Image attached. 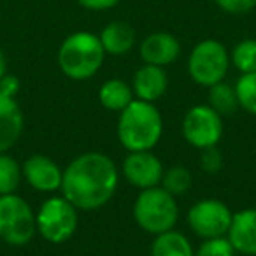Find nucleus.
Instances as JSON below:
<instances>
[{
    "label": "nucleus",
    "mask_w": 256,
    "mask_h": 256,
    "mask_svg": "<svg viewBox=\"0 0 256 256\" xmlns=\"http://www.w3.org/2000/svg\"><path fill=\"white\" fill-rule=\"evenodd\" d=\"M181 132L186 142L198 151L218 146L224 132L223 116L218 114L209 104L193 106L182 118Z\"/></svg>",
    "instance_id": "obj_8"
},
{
    "label": "nucleus",
    "mask_w": 256,
    "mask_h": 256,
    "mask_svg": "<svg viewBox=\"0 0 256 256\" xmlns=\"http://www.w3.org/2000/svg\"><path fill=\"white\" fill-rule=\"evenodd\" d=\"M23 179L22 165L9 153H0V195H11L20 188Z\"/></svg>",
    "instance_id": "obj_20"
},
{
    "label": "nucleus",
    "mask_w": 256,
    "mask_h": 256,
    "mask_svg": "<svg viewBox=\"0 0 256 256\" xmlns=\"http://www.w3.org/2000/svg\"><path fill=\"white\" fill-rule=\"evenodd\" d=\"M25 128V118L16 98L0 92V153L16 146Z\"/></svg>",
    "instance_id": "obj_15"
},
{
    "label": "nucleus",
    "mask_w": 256,
    "mask_h": 256,
    "mask_svg": "<svg viewBox=\"0 0 256 256\" xmlns=\"http://www.w3.org/2000/svg\"><path fill=\"white\" fill-rule=\"evenodd\" d=\"M234 212L220 198H202L188 209L186 221L196 237L202 240L214 237H224L232 223Z\"/></svg>",
    "instance_id": "obj_9"
},
{
    "label": "nucleus",
    "mask_w": 256,
    "mask_h": 256,
    "mask_svg": "<svg viewBox=\"0 0 256 256\" xmlns=\"http://www.w3.org/2000/svg\"><path fill=\"white\" fill-rule=\"evenodd\" d=\"M200 167L209 176H216L223 168V154L218 150V146L206 148L200 151Z\"/></svg>",
    "instance_id": "obj_25"
},
{
    "label": "nucleus",
    "mask_w": 256,
    "mask_h": 256,
    "mask_svg": "<svg viewBox=\"0 0 256 256\" xmlns=\"http://www.w3.org/2000/svg\"><path fill=\"white\" fill-rule=\"evenodd\" d=\"M214 4L226 14L240 16L248 14L256 8V0H214Z\"/></svg>",
    "instance_id": "obj_26"
},
{
    "label": "nucleus",
    "mask_w": 256,
    "mask_h": 256,
    "mask_svg": "<svg viewBox=\"0 0 256 256\" xmlns=\"http://www.w3.org/2000/svg\"><path fill=\"white\" fill-rule=\"evenodd\" d=\"M106 56L100 37L93 32L79 30L62 40L56 62L65 78L72 81H86L98 74Z\"/></svg>",
    "instance_id": "obj_3"
},
{
    "label": "nucleus",
    "mask_w": 256,
    "mask_h": 256,
    "mask_svg": "<svg viewBox=\"0 0 256 256\" xmlns=\"http://www.w3.org/2000/svg\"><path fill=\"white\" fill-rule=\"evenodd\" d=\"M20 88H22V82H20V79L14 74H9L8 72L4 78L0 79V92L4 93V95L11 96V98H16Z\"/></svg>",
    "instance_id": "obj_28"
},
{
    "label": "nucleus",
    "mask_w": 256,
    "mask_h": 256,
    "mask_svg": "<svg viewBox=\"0 0 256 256\" xmlns=\"http://www.w3.org/2000/svg\"><path fill=\"white\" fill-rule=\"evenodd\" d=\"M76 2L82 9H86V11L98 12V11H107V9L116 8L121 0H76Z\"/></svg>",
    "instance_id": "obj_27"
},
{
    "label": "nucleus",
    "mask_w": 256,
    "mask_h": 256,
    "mask_svg": "<svg viewBox=\"0 0 256 256\" xmlns=\"http://www.w3.org/2000/svg\"><path fill=\"white\" fill-rule=\"evenodd\" d=\"M37 234L50 244H64L76 234L79 224L78 209L64 195L50 196L36 212Z\"/></svg>",
    "instance_id": "obj_7"
},
{
    "label": "nucleus",
    "mask_w": 256,
    "mask_h": 256,
    "mask_svg": "<svg viewBox=\"0 0 256 256\" xmlns=\"http://www.w3.org/2000/svg\"><path fill=\"white\" fill-rule=\"evenodd\" d=\"M230 65V51L218 39L200 40L188 54L190 78L204 88L224 81Z\"/></svg>",
    "instance_id": "obj_6"
},
{
    "label": "nucleus",
    "mask_w": 256,
    "mask_h": 256,
    "mask_svg": "<svg viewBox=\"0 0 256 256\" xmlns=\"http://www.w3.org/2000/svg\"><path fill=\"white\" fill-rule=\"evenodd\" d=\"M168 76L164 67L142 64L132 78V90L136 98L154 104L167 93Z\"/></svg>",
    "instance_id": "obj_13"
},
{
    "label": "nucleus",
    "mask_w": 256,
    "mask_h": 256,
    "mask_svg": "<svg viewBox=\"0 0 256 256\" xmlns=\"http://www.w3.org/2000/svg\"><path fill=\"white\" fill-rule=\"evenodd\" d=\"M120 170L110 156L88 151L76 156L64 168L62 195L78 210H96L116 195Z\"/></svg>",
    "instance_id": "obj_1"
},
{
    "label": "nucleus",
    "mask_w": 256,
    "mask_h": 256,
    "mask_svg": "<svg viewBox=\"0 0 256 256\" xmlns=\"http://www.w3.org/2000/svg\"><path fill=\"white\" fill-rule=\"evenodd\" d=\"M37 234L36 212L18 193L0 195V240L12 248L30 244Z\"/></svg>",
    "instance_id": "obj_5"
},
{
    "label": "nucleus",
    "mask_w": 256,
    "mask_h": 256,
    "mask_svg": "<svg viewBox=\"0 0 256 256\" xmlns=\"http://www.w3.org/2000/svg\"><path fill=\"white\" fill-rule=\"evenodd\" d=\"M237 251L234 249L228 237H214L206 238L202 244L195 249V256H235Z\"/></svg>",
    "instance_id": "obj_24"
},
{
    "label": "nucleus",
    "mask_w": 256,
    "mask_h": 256,
    "mask_svg": "<svg viewBox=\"0 0 256 256\" xmlns=\"http://www.w3.org/2000/svg\"><path fill=\"white\" fill-rule=\"evenodd\" d=\"M139 56L142 64L165 68L181 56V42L170 32H153L140 40Z\"/></svg>",
    "instance_id": "obj_12"
},
{
    "label": "nucleus",
    "mask_w": 256,
    "mask_h": 256,
    "mask_svg": "<svg viewBox=\"0 0 256 256\" xmlns=\"http://www.w3.org/2000/svg\"><path fill=\"white\" fill-rule=\"evenodd\" d=\"M164 172V164L153 151H130L121 164V176L139 192L160 186Z\"/></svg>",
    "instance_id": "obj_10"
},
{
    "label": "nucleus",
    "mask_w": 256,
    "mask_h": 256,
    "mask_svg": "<svg viewBox=\"0 0 256 256\" xmlns=\"http://www.w3.org/2000/svg\"><path fill=\"white\" fill-rule=\"evenodd\" d=\"M150 256H195V249L184 234L172 228L160 235H154Z\"/></svg>",
    "instance_id": "obj_18"
},
{
    "label": "nucleus",
    "mask_w": 256,
    "mask_h": 256,
    "mask_svg": "<svg viewBox=\"0 0 256 256\" xmlns=\"http://www.w3.org/2000/svg\"><path fill=\"white\" fill-rule=\"evenodd\" d=\"M98 100L107 110L121 112L128 104L136 100V95H134L132 84H128L120 78H112L102 82L98 90Z\"/></svg>",
    "instance_id": "obj_17"
},
{
    "label": "nucleus",
    "mask_w": 256,
    "mask_h": 256,
    "mask_svg": "<svg viewBox=\"0 0 256 256\" xmlns=\"http://www.w3.org/2000/svg\"><path fill=\"white\" fill-rule=\"evenodd\" d=\"M98 37L106 54H110V56H123V54L130 53L137 42L136 30L126 22L107 23Z\"/></svg>",
    "instance_id": "obj_16"
},
{
    "label": "nucleus",
    "mask_w": 256,
    "mask_h": 256,
    "mask_svg": "<svg viewBox=\"0 0 256 256\" xmlns=\"http://www.w3.org/2000/svg\"><path fill=\"white\" fill-rule=\"evenodd\" d=\"M193 184V176L190 168L182 167V165H174L170 168H165L164 178H162L160 186L165 188L168 193L174 196L184 195Z\"/></svg>",
    "instance_id": "obj_22"
},
{
    "label": "nucleus",
    "mask_w": 256,
    "mask_h": 256,
    "mask_svg": "<svg viewBox=\"0 0 256 256\" xmlns=\"http://www.w3.org/2000/svg\"><path fill=\"white\" fill-rule=\"evenodd\" d=\"M234 86L235 93H237L238 107L256 116V72L240 74V78Z\"/></svg>",
    "instance_id": "obj_23"
},
{
    "label": "nucleus",
    "mask_w": 256,
    "mask_h": 256,
    "mask_svg": "<svg viewBox=\"0 0 256 256\" xmlns=\"http://www.w3.org/2000/svg\"><path fill=\"white\" fill-rule=\"evenodd\" d=\"M118 140L124 150L153 151L164 136V118L154 104L136 98L120 112Z\"/></svg>",
    "instance_id": "obj_2"
},
{
    "label": "nucleus",
    "mask_w": 256,
    "mask_h": 256,
    "mask_svg": "<svg viewBox=\"0 0 256 256\" xmlns=\"http://www.w3.org/2000/svg\"><path fill=\"white\" fill-rule=\"evenodd\" d=\"M23 179L40 193H56L62 190L64 168L46 154H32L22 165Z\"/></svg>",
    "instance_id": "obj_11"
},
{
    "label": "nucleus",
    "mask_w": 256,
    "mask_h": 256,
    "mask_svg": "<svg viewBox=\"0 0 256 256\" xmlns=\"http://www.w3.org/2000/svg\"><path fill=\"white\" fill-rule=\"evenodd\" d=\"M207 104L223 118L234 114L235 109L238 107L235 86L228 84L224 81L212 84L210 88H207Z\"/></svg>",
    "instance_id": "obj_19"
},
{
    "label": "nucleus",
    "mask_w": 256,
    "mask_h": 256,
    "mask_svg": "<svg viewBox=\"0 0 256 256\" xmlns=\"http://www.w3.org/2000/svg\"><path fill=\"white\" fill-rule=\"evenodd\" d=\"M134 220L146 234L160 235L176 226L179 220V206L176 196L162 186L140 190L134 202Z\"/></svg>",
    "instance_id": "obj_4"
},
{
    "label": "nucleus",
    "mask_w": 256,
    "mask_h": 256,
    "mask_svg": "<svg viewBox=\"0 0 256 256\" xmlns=\"http://www.w3.org/2000/svg\"><path fill=\"white\" fill-rule=\"evenodd\" d=\"M234 249L244 256H256V209H242L234 212L226 234Z\"/></svg>",
    "instance_id": "obj_14"
},
{
    "label": "nucleus",
    "mask_w": 256,
    "mask_h": 256,
    "mask_svg": "<svg viewBox=\"0 0 256 256\" xmlns=\"http://www.w3.org/2000/svg\"><path fill=\"white\" fill-rule=\"evenodd\" d=\"M230 64L240 74L256 72V39H242L230 51Z\"/></svg>",
    "instance_id": "obj_21"
},
{
    "label": "nucleus",
    "mask_w": 256,
    "mask_h": 256,
    "mask_svg": "<svg viewBox=\"0 0 256 256\" xmlns=\"http://www.w3.org/2000/svg\"><path fill=\"white\" fill-rule=\"evenodd\" d=\"M8 74V58H6L4 51L0 50V79Z\"/></svg>",
    "instance_id": "obj_29"
}]
</instances>
